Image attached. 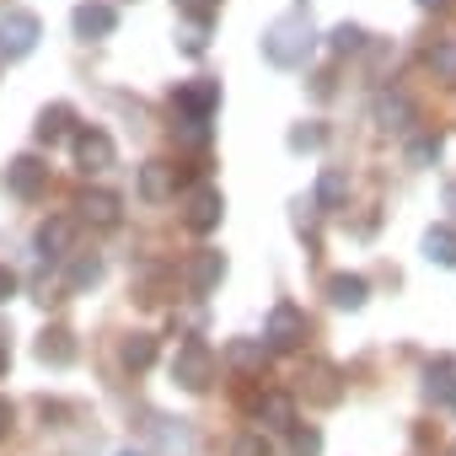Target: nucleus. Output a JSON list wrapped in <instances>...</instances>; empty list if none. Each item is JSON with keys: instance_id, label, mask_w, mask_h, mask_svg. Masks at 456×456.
<instances>
[{"instance_id": "14", "label": "nucleus", "mask_w": 456, "mask_h": 456, "mask_svg": "<svg viewBox=\"0 0 456 456\" xmlns=\"http://www.w3.org/2000/svg\"><path fill=\"white\" fill-rule=\"evenodd\" d=\"M33 134H38V145H60V140H76V134H81V124H76V108H70V102H49V108L38 113Z\"/></svg>"}, {"instance_id": "37", "label": "nucleus", "mask_w": 456, "mask_h": 456, "mask_svg": "<svg viewBox=\"0 0 456 456\" xmlns=\"http://www.w3.org/2000/svg\"><path fill=\"white\" fill-rule=\"evenodd\" d=\"M419 6H424V12H445V6H451V0H419Z\"/></svg>"}, {"instance_id": "19", "label": "nucleus", "mask_w": 456, "mask_h": 456, "mask_svg": "<svg viewBox=\"0 0 456 456\" xmlns=\"http://www.w3.org/2000/svg\"><path fill=\"white\" fill-rule=\"evenodd\" d=\"M269 354H274V349H269L264 338H232V344H225V360H232L242 376H264V370H269Z\"/></svg>"}, {"instance_id": "31", "label": "nucleus", "mask_w": 456, "mask_h": 456, "mask_svg": "<svg viewBox=\"0 0 456 456\" xmlns=\"http://www.w3.org/2000/svg\"><path fill=\"white\" fill-rule=\"evenodd\" d=\"M232 456H274V445L264 440V429H248V435H237Z\"/></svg>"}, {"instance_id": "35", "label": "nucleus", "mask_w": 456, "mask_h": 456, "mask_svg": "<svg viewBox=\"0 0 456 456\" xmlns=\"http://www.w3.org/2000/svg\"><path fill=\"white\" fill-rule=\"evenodd\" d=\"M12 296H17V274H12V269H6V264H0V306H6V301H12Z\"/></svg>"}, {"instance_id": "30", "label": "nucleus", "mask_w": 456, "mask_h": 456, "mask_svg": "<svg viewBox=\"0 0 456 456\" xmlns=\"http://www.w3.org/2000/svg\"><path fill=\"white\" fill-rule=\"evenodd\" d=\"M440 156V134H419V140H408V161L413 167H429Z\"/></svg>"}, {"instance_id": "4", "label": "nucleus", "mask_w": 456, "mask_h": 456, "mask_svg": "<svg viewBox=\"0 0 456 456\" xmlns=\"http://www.w3.org/2000/svg\"><path fill=\"white\" fill-rule=\"evenodd\" d=\"M44 38V22L33 12H6L0 17V60H28Z\"/></svg>"}, {"instance_id": "12", "label": "nucleus", "mask_w": 456, "mask_h": 456, "mask_svg": "<svg viewBox=\"0 0 456 456\" xmlns=\"http://www.w3.org/2000/svg\"><path fill=\"white\" fill-rule=\"evenodd\" d=\"M253 413H258V429H274V435H296V429H301L290 392H264V397L253 403Z\"/></svg>"}, {"instance_id": "41", "label": "nucleus", "mask_w": 456, "mask_h": 456, "mask_svg": "<svg viewBox=\"0 0 456 456\" xmlns=\"http://www.w3.org/2000/svg\"><path fill=\"white\" fill-rule=\"evenodd\" d=\"M451 408H456V397H451Z\"/></svg>"}, {"instance_id": "11", "label": "nucleus", "mask_w": 456, "mask_h": 456, "mask_svg": "<svg viewBox=\"0 0 456 456\" xmlns=\"http://www.w3.org/2000/svg\"><path fill=\"white\" fill-rule=\"evenodd\" d=\"M70 28H76V38L97 44V38H113V28H118V12L108 6V0H81V6L70 12Z\"/></svg>"}, {"instance_id": "10", "label": "nucleus", "mask_w": 456, "mask_h": 456, "mask_svg": "<svg viewBox=\"0 0 456 456\" xmlns=\"http://www.w3.org/2000/svg\"><path fill=\"white\" fill-rule=\"evenodd\" d=\"M215 108H220V81H209V76H193V81H183V86L172 92V113L215 118Z\"/></svg>"}, {"instance_id": "38", "label": "nucleus", "mask_w": 456, "mask_h": 456, "mask_svg": "<svg viewBox=\"0 0 456 456\" xmlns=\"http://www.w3.org/2000/svg\"><path fill=\"white\" fill-rule=\"evenodd\" d=\"M445 209H456V183H451V188H445Z\"/></svg>"}, {"instance_id": "25", "label": "nucleus", "mask_w": 456, "mask_h": 456, "mask_svg": "<svg viewBox=\"0 0 456 456\" xmlns=\"http://www.w3.org/2000/svg\"><path fill=\"white\" fill-rule=\"evenodd\" d=\"M172 134H177V145L204 151V145H209V118H199V113H172Z\"/></svg>"}, {"instance_id": "22", "label": "nucleus", "mask_w": 456, "mask_h": 456, "mask_svg": "<svg viewBox=\"0 0 456 456\" xmlns=\"http://www.w3.org/2000/svg\"><path fill=\"white\" fill-rule=\"evenodd\" d=\"M118 365L134 370V376H145V370L156 365V338H151V333H129V338L118 344Z\"/></svg>"}, {"instance_id": "27", "label": "nucleus", "mask_w": 456, "mask_h": 456, "mask_svg": "<svg viewBox=\"0 0 456 456\" xmlns=\"http://www.w3.org/2000/svg\"><path fill=\"white\" fill-rule=\"evenodd\" d=\"M424 65L435 70V81H451V86H456V38L429 44V49H424Z\"/></svg>"}, {"instance_id": "26", "label": "nucleus", "mask_w": 456, "mask_h": 456, "mask_svg": "<svg viewBox=\"0 0 456 456\" xmlns=\"http://www.w3.org/2000/svg\"><path fill=\"white\" fill-rule=\"evenodd\" d=\"M97 280H102V258H97V253H81V258H76V264L65 269V290H70V296L92 290Z\"/></svg>"}, {"instance_id": "20", "label": "nucleus", "mask_w": 456, "mask_h": 456, "mask_svg": "<svg viewBox=\"0 0 456 456\" xmlns=\"http://www.w3.org/2000/svg\"><path fill=\"white\" fill-rule=\"evenodd\" d=\"M408 124H413V102H408L403 92H381V97H376V129L408 134Z\"/></svg>"}, {"instance_id": "16", "label": "nucleus", "mask_w": 456, "mask_h": 456, "mask_svg": "<svg viewBox=\"0 0 456 456\" xmlns=\"http://www.w3.org/2000/svg\"><path fill=\"white\" fill-rule=\"evenodd\" d=\"M33 349H38V360H44V365H54V370L76 365V354H81V349H76V333H70V328H44Z\"/></svg>"}, {"instance_id": "6", "label": "nucleus", "mask_w": 456, "mask_h": 456, "mask_svg": "<svg viewBox=\"0 0 456 456\" xmlns=\"http://www.w3.org/2000/svg\"><path fill=\"white\" fill-rule=\"evenodd\" d=\"M76 145V167L92 177V172H108L113 161H118V145H113V134L108 129H97V124H81V134L70 140Z\"/></svg>"}, {"instance_id": "7", "label": "nucleus", "mask_w": 456, "mask_h": 456, "mask_svg": "<svg viewBox=\"0 0 456 456\" xmlns=\"http://www.w3.org/2000/svg\"><path fill=\"white\" fill-rule=\"evenodd\" d=\"M6 188H12L17 199H44V193H49V161L33 156V151L12 156V167H6Z\"/></svg>"}, {"instance_id": "1", "label": "nucleus", "mask_w": 456, "mask_h": 456, "mask_svg": "<svg viewBox=\"0 0 456 456\" xmlns=\"http://www.w3.org/2000/svg\"><path fill=\"white\" fill-rule=\"evenodd\" d=\"M264 60L274 65V70H301L306 60H312V49H317V33H312V22H306V12H285V17H274L269 28H264Z\"/></svg>"}, {"instance_id": "24", "label": "nucleus", "mask_w": 456, "mask_h": 456, "mask_svg": "<svg viewBox=\"0 0 456 456\" xmlns=\"http://www.w3.org/2000/svg\"><path fill=\"white\" fill-rule=\"evenodd\" d=\"M424 397H429V403H451V397H456V365H451V360H435V365L424 370Z\"/></svg>"}, {"instance_id": "8", "label": "nucleus", "mask_w": 456, "mask_h": 456, "mask_svg": "<svg viewBox=\"0 0 456 456\" xmlns=\"http://www.w3.org/2000/svg\"><path fill=\"white\" fill-rule=\"evenodd\" d=\"M220 215H225V199H220V188H209V183L183 199V225H188L193 237H209L215 225H220Z\"/></svg>"}, {"instance_id": "5", "label": "nucleus", "mask_w": 456, "mask_h": 456, "mask_svg": "<svg viewBox=\"0 0 456 456\" xmlns=\"http://www.w3.org/2000/svg\"><path fill=\"white\" fill-rule=\"evenodd\" d=\"M301 397H306L312 408H333V403L344 397V370H338L333 360H306V365H301Z\"/></svg>"}, {"instance_id": "39", "label": "nucleus", "mask_w": 456, "mask_h": 456, "mask_svg": "<svg viewBox=\"0 0 456 456\" xmlns=\"http://www.w3.org/2000/svg\"><path fill=\"white\" fill-rule=\"evenodd\" d=\"M0 376H6V349H0Z\"/></svg>"}, {"instance_id": "3", "label": "nucleus", "mask_w": 456, "mask_h": 456, "mask_svg": "<svg viewBox=\"0 0 456 456\" xmlns=\"http://www.w3.org/2000/svg\"><path fill=\"white\" fill-rule=\"evenodd\" d=\"M306 333H312V322H306V312H301L296 301H280V306L269 312V322H264V344H269L274 354H296V349L306 344Z\"/></svg>"}, {"instance_id": "33", "label": "nucleus", "mask_w": 456, "mask_h": 456, "mask_svg": "<svg viewBox=\"0 0 456 456\" xmlns=\"http://www.w3.org/2000/svg\"><path fill=\"white\" fill-rule=\"evenodd\" d=\"M317 451H322V429H312V424H306V429H296V435H290V456H317Z\"/></svg>"}, {"instance_id": "36", "label": "nucleus", "mask_w": 456, "mask_h": 456, "mask_svg": "<svg viewBox=\"0 0 456 456\" xmlns=\"http://www.w3.org/2000/svg\"><path fill=\"white\" fill-rule=\"evenodd\" d=\"M6 429H12V403L0 397V440H6Z\"/></svg>"}, {"instance_id": "15", "label": "nucleus", "mask_w": 456, "mask_h": 456, "mask_svg": "<svg viewBox=\"0 0 456 456\" xmlns=\"http://www.w3.org/2000/svg\"><path fill=\"white\" fill-rule=\"evenodd\" d=\"M188 172L183 167H172V161H145L140 167V199H151V204H161V199H172L177 193V183H183Z\"/></svg>"}, {"instance_id": "18", "label": "nucleus", "mask_w": 456, "mask_h": 456, "mask_svg": "<svg viewBox=\"0 0 456 456\" xmlns=\"http://www.w3.org/2000/svg\"><path fill=\"white\" fill-rule=\"evenodd\" d=\"M220 280H225V253H215V248L193 253V264H188V290H193V296H209Z\"/></svg>"}, {"instance_id": "23", "label": "nucleus", "mask_w": 456, "mask_h": 456, "mask_svg": "<svg viewBox=\"0 0 456 456\" xmlns=\"http://www.w3.org/2000/svg\"><path fill=\"white\" fill-rule=\"evenodd\" d=\"M424 258L440 269H456V225H429L424 232Z\"/></svg>"}, {"instance_id": "21", "label": "nucleus", "mask_w": 456, "mask_h": 456, "mask_svg": "<svg viewBox=\"0 0 456 456\" xmlns=\"http://www.w3.org/2000/svg\"><path fill=\"white\" fill-rule=\"evenodd\" d=\"M328 301H333V306H344V312H360V306L370 301L365 274H333V280H328Z\"/></svg>"}, {"instance_id": "40", "label": "nucleus", "mask_w": 456, "mask_h": 456, "mask_svg": "<svg viewBox=\"0 0 456 456\" xmlns=\"http://www.w3.org/2000/svg\"><path fill=\"white\" fill-rule=\"evenodd\" d=\"M118 456H140V451H118Z\"/></svg>"}, {"instance_id": "9", "label": "nucleus", "mask_w": 456, "mask_h": 456, "mask_svg": "<svg viewBox=\"0 0 456 456\" xmlns=\"http://www.w3.org/2000/svg\"><path fill=\"white\" fill-rule=\"evenodd\" d=\"M33 248H38V258L44 264H60V258H70V248H76V220H65V215H49L38 232H33Z\"/></svg>"}, {"instance_id": "13", "label": "nucleus", "mask_w": 456, "mask_h": 456, "mask_svg": "<svg viewBox=\"0 0 456 456\" xmlns=\"http://www.w3.org/2000/svg\"><path fill=\"white\" fill-rule=\"evenodd\" d=\"M76 209H81V220H86V225H97V232H113V225L124 220L118 193H108V188H86V193L76 199Z\"/></svg>"}, {"instance_id": "2", "label": "nucleus", "mask_w": 456, "mask_h": 456, "mask_svg": "<svg viewBox=\"0 0 456 456\" xmlns=\"http://www.w3.org/2000/svg\"><path fill=\"white\" fill-rule=\"evenodd\" d=\"M172 381H177L183 392H204V387L215 381V349H209L204 338H183L177 354H172Z\"/></svg>"}, {"instance_id": "28", "label": "nucleus", "mask_w": 456, "mask_h": 456, "mask_svg": "<svg viewBox=\"0 0 456 456\" xmlns=\"http://www.w3.org/2000/svg\"><path fill=\"white\" fill-rule=\"evenodd\" d=\"M328 49H333V54H360V49H365V28H360V22H338V28L328 33Z\"/></svg>"}, {"instance_id": "42", "label": "nucleus", "mask_w": 456, "mask_h": 456, "mask_svg": "<svg viewBox=\"0 0 456 456\" xmlns=\"http://www.w3.org/2000/svg\"><path fill=\"white\" fill-rule=\"evenodd\" d=\"M451 456H456V451H451Z\"/></svg>"}, {"instance_id": "34", "label": "nucleus", "mask_w": 456, "mask_h": 456, "mask_svg": "<svg viewBox=\"0 0 456 456\" xmlns=\"http://www.w3.org/2000/svg\"><path fill=\"white\" fill-rule=\"evenodd\" d=\"M177 12H183L188 22H215V12H220V0H177Z\"/></svg>"}, {"instance_id": "17", "label": "nucleus", "mask_w": 456, "mask_h": 456, "mask_svg": "<svg viewBox=\"0 0 456 456\" xmlns=\"http://www.w3.org/2000/svg\"><path fill=\"white\" fill-rule=\"evenodd\" d=\"M312 204H317V215H333V209H344V204H349V172H344V167H322Z\"/></svg>"}, {"instance_id": "29", "label": "nucleus", "mask_w": 456, "mask_h": 456, "mask_svg": "<svg viewBox=\"0 0 456 456\" xmlns=\"http://www.w3.org/2000/svg\"><path fill=\"white\" fill-rule=\"evenodd\" d=\"M204 44H209V22H188V28L177 33V49H183V54H204Z\"/></svg>"}, {"instance_id": "32", "label": "nucleus", "mask_w": 456, "mask_h": 456, "mask_svg": "<svg viewBox=\"0 0 456 456\" xmlns=\"http://www.w3.org/2000/svg\"><path fill=\"white\" fill-rule=\"evenodd\" d=\"M322 140H328L322 124H301V129H290V151H317Z\"/></svg>"}]
</instances>
